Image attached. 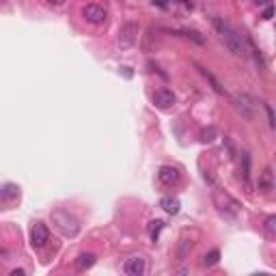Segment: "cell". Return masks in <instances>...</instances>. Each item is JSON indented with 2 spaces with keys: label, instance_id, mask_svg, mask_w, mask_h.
Listing matches in <instances>:
<instances>
[{
  "label": "cell",
  "instance_id": "obj_1",
  "mask_svg": "<svg viewBox=\"0 0 276 276\" xmlns=\"http://www.w3.org/2000/svg\"><path fill=\"white\" fill-rule=\"evenodd\" d=\"M214 28H216V32H218L220 39H222V43L227 45V50L231 52L233 56H242V58L248 56V48H246L244 39L231 28V24L225 22L222 17H214Z\"/></svg>",
  "mask_w": 276,
  "mask_h": 276
},
{
  "label": "cell",
  "instance_id": "obj_2",
  "mask_svg": "<svg viewBox=\"0 0 276 276\" xmlns=\"http://www.w3.org/2000/svg\"><path fill=\"white\" fill-rule=\"evenodd\" d=\"M52 220V227L56 229L58 233L63 235V238H76L78 233H80V222H78V218L74 214H69L67 209H54L50 216Z\"/></svg>",
  "mask_w": 276,
  "mask_h": 276
},
{
  "label": "cell",
  "instance_id": "obj_3",
  "mask_svg": "<svg viewBox=\"0 0 276 276\" xmlns=\"http://www.w3.org/2000/svg\"><path fill=\"white\" fill-rule=\"evenodd\" d=\"M136 39H138V24L136 22H128V24L121 26L119 37H117V45H119L121 50H128V48H132V45L136 43Z\"/></svg>",
  "mask_w": 276,
  "mask_h": 276
},
{
  "label": "cell",
  "instance_id": "obj_4",
  "mask_svg": "<svg viewBox=\"0 0 276 276\" xmlns=\"http://www.w3.org/2000/svg\"><path fill=\"white\" fill-rule=\"evenodd\" d=\"M233 106H235V110H238V113L244 117L246 121H253L255 119V102H253L251 95H246V93L233 95Z\"/></svg>",
  "mask_w": 276,
  "mask_h": 276
},
{
  "label": "cell",
  "instance_id": "obj_5",
  "mask_svg": "<svg viewBox=\"0 0 276 276\" xmlns=\"http://www.w3.org/2000/svg\"><path fill=\"white\" fill-rule=\"evenodd\" d=\"M50 240V229L48 225H43V222H35L30 229V246L32 248H43L48 244Z\"/></svg>",
  "mask_w": 276,
  "mask_h": 276
},
{
  "label": "cell",
  "instance_id": "obj_6",
  "mask_svg": "<svg viewBox=\"0 0 276 276\" xmlns=\"http://www.w3.org/2000/svg\"><path fill=\"white\" fill-rule=\"evenodd\" d=\"M106 9L104 6H100V4H87L82 9V17L87 19V22H91V24H104L106 22Z\"/></svg>",
  "mask_w": 276,
  "mask_h": 276
},
{
  "label": "cell",
  "instance_id": "obj_7",
  "mask_svg": "<svg viewBox=\"0 0 276 276\" xmlns=\"http://www.w3.org/2000/svg\"><path fill=\"white\" fill-rule=\"evenodd\" d=\"M144 259L142 257H132L126 261V266H123V272L128 276H142L144 274Z\"/></svg>",
  "mask_w": 276,
  "mask_h": 276
},
{
  "label": "cell",
  "instance_id": "obj_8",
  "mask_svg": "<svg viewBox=\"0 0 276 276\" xmlns=\"http://www.w3.org/2000/svg\"><path fill=\"white\" fill-rule=\"evenodd\" d=\"M153 102L160 108H170L175 104V93H173V91H168V89H160V91H155V93H153Z\"/></svg>",
  "mask_w": 276,
  "mask_h": 276
},
{
  "label": "cell",
  "instance_id": "obj_9",
  "mask_svg": "<svg viewBox=\"0 0 276 276\" xmlns=\"http://www.w3.org/2000/svg\"><path fill=\"white\" fill-rule=\"evenodd\" d=\"M196 69H199V71H201V76L205 78V80H207L209 84H212V89L216 91V93H218V95H227L225 87H222V84H220V80H218V78H216V76L212 74V71H209V69H205V67H201V65H196Z\"/></svg>",
  "mask_w": 276,
  "mask_h": 276
},
{
  "label": "cell",
  "instance_id": "obj_10",
  "mask_svg": "<svg viewBox=\"0 0 276 276\" xmlns=\"http://www.w3.org/2000/svg\"><path fill=\"white\" fill-rule=\"evenodd\" d=\"M157 179H160L162 183H166V186H170V183H175L177 179H179V170H177L175 166H162L160 173H157Z\"/></svg>",
  "mask_w": 276,
  "mask_h": 276
},
{
  "label": "cell",
  "instance_id": "obj_11",
  "mask_svg": "<svg viewBox=\"0 0 276 276\" xmlns=\"http://www.w3.org/2000/svg\"><path fill=\"white\" fill-rule=\"evenodd\" d=\"M242 181H244V188L251 192V157H248V153H242Z\"/></svg>",
  "mask_w": 276,
  "mask_h": 276
},
{
  "label": "cell",
  "instance_id": "obj_12",
  "mask_svg": "<svg viewBox=\"0 0 276 276\" xmlns=\"http://www.w3.org/2000/svg\"><path fill=\"white\" fill-rule=\"evenodd\" d=\"M259 190H264V192H272V190H274V173H272V168H266L264 173L259 175Z\"/></svg>",
  "mask_w": 276,
  "mask_h": 276
},
{
  "label": "cell",
  "instance_id": "obj_13",
  "mask_svg": "<svg viewBox=\"0 0 276 276\" xmlns=\"http://www.w3.org/2000/svg\"><path fill=\"white\" fill-rule=\"evenodd\" d=\"M160 207H162L166 214L175 216V214H179V209H181V203L177 201V199H170V196H164V199L160 201Z\"/></svg>",
  "mask_w": 276,
  "mask_h": 276
},
{
  "label": "cell",
  "instance_id": "obj_14",
  "mask_svg": "<svg viewBox=\"0 0 276 276\" xmlns=\"http://www.w3.org/2000/svg\"><path fill=\"white\" fill-rule=\"evenodd\" d=\"M95 255H91V253H84V255H80L78 257V261H76V266L80 268V270H89V268H93L95 266Z\"/></svg>",
  "mask_w": 276,
  "mask_h": 276
},
{
  "label": "cell",
  "instance_id": "obj_15",
  "mask_svg": "<svg viewBox=\"0 0 276 276\" xmlns=\"http://www.w3.org/2000/svg\"><path fill=\"white\" fill-rule=\"evenodd\" d=\"M17 196V188L15 186H2L0 188V203H4V201H11V199H15Z\"/></svg>",
  "mask_w": 276,
  "mask_h": 276
},
{
  "label": "cell",
  "instance_id": "obj_16",
  "mask_svg": "<svg viewBox=\"0 0 276 276\" xmlns=\"http://www.w3.org/2000/svg\"><path fill=\"white\" fill-rule=\"evenodd\" d=\"M218 259H220V251H218V248H214V251H209L205 257H203V266L212 268V266L218 264Z\"/></svg>",
  "mask_w": 276,
  "mask_h": 276
},
{
  "label": "cell",
  "instance_id": "obj_17",
  "mask_svg": "<svg viewBox=\"0 0 276 276\" xmlns=\"http://www.w3.org/2000/svg\"><path fill=\"white\" fill-rule=\"evenodd\" d=\"M164 229V222L162 220H153V222H149V235H151V240L157 242V238H160V231Z\"/></svg>",
  "mask_w": 276,
  "mask_h": 276
},
{
  "label": "cell",
  "instance_id": "obj_18",
  "mask_svg": "<svg viewBox=\"0 0 276 276\" xmlns=\"http://www.w3.org/2000/svg\"><path fill=\"white\" fill-rule=\"evenodd\" d=\"M214 134H216L214 128L203 130V132H201V142H212V140H214Z\"/></svg>",
  "mask_w": 276,
  "mask_h": 276
},
{
  "label": "cell",
  "instance_id": "obj_19",
  "mask_svg": "<svg viewBox=\"0 0 276 276\" xmlns=\"http://www.w3.org/2000/svg\"><path fill=\"white\" fill-rule=\"evenodd\" d=\"M274 225H276V218H274V216H270V218L266 220V231L270 233V235H274Z\"/></svg>",
  "mask_w": 276,
  "mask_h": 276
},
{
  "label": "cell",
  "instance_id": "obj_20",
  "mask_svg": "<svg viewBox=\"0 0 276 276\" xmlns=\"http://www.w3.org/2000/svg\"><path fill=\"white\" fill-rule=\"evenodd\" d=\"M183 35H186V37H192L196 43H203V37H201L196 30H183Z\"/></svg>",
  "mask_w": 276,
  "mask_h": 276
},
{
  "label": "cell",
  "instance_id": "obj_21",
  "mask_svg": "<svg viewBox=\"0 0 276 276\" xmlns=\"http://www.w3.org/2000/svg\"><path fill=\"white\" fill-rule=\"evenodd\" d=\"M266 113H268V121H270V128H274V113H272V108L266 104Z\"/></svg>",
  "mask_w": 276,
  "mask_h": 276
},
{
  "label": "cell",
  "instance_id": "obj_22",
  "mask_svg": "<svg viewBox=\"0 0 276 276\" xmlns=\"http://www.w3.org/2000/svg\"><path fill=\"white\" fill-rule=\"evenodd\" d=\"M272 13H274L272 4H266V11H264V19H272Z\"/></svg>",
  "mask_w": 276,
  "mask_h": 276
},
{
  "label": "cell",
  "instance_id": "obj_23",
  "mask_svg": "<svg viewBox=\"0 0 276 276\" xmlns=\"http://www.w3.org/2000/svg\"><path fill=\"white\" fill-rule=\"evenodd\" d=\"M48 4H52V6H63L65 4V0H45Z\"/></svg>",
  "mask_w": 276,
  "mask_h": 276
},
{
  "label": "cell",
  "instance_id": "obj_24",
  "mask_svg": "<svg viewBox=\"0 0 276 276\" xmlns=\"http://www.w3.org/2000/svg\"><path fill=\"white\" fill-rule=\"evenodd\" d=\"M24 274H26L24 270H13V272H11V276H24Z\"/></svg>",
  "mask_w": 276,
  "mask_h": 276
},
{
  "label": "cell",
  "instance_id": "obj_25",
  "mask_svg": "<svg viewBox=\"0 0 276 276\" xmlns=\"http://www.w3.org/2000/svg\"><path fill=\"white\" fill-rule=\"evenodd\" d=\"M255 2H257V4H270L272 0H255Z\"/></svg>",
  "mask_w": 276,
  "mask_h": 276
},
{
  "label": "cell",
  "instance_id": "obj_26",
  "mask_svg": "<svg viewBox=\"0 0 276 276\" xmlns=\"http://www.w3.org/2000/svg\"><path fill=\"white\" fill-rule=\"evenodd\" d=\"M4 2H6V0H0V4H4Z\"/></svg>",
  "mask_w": 276,
  "mask_h": 276
}]
</instances>
